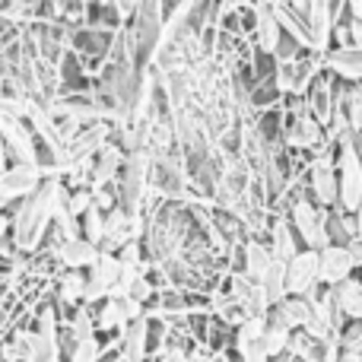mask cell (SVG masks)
Segmentation results:
<instances>
[{"label":"cell","mask_w":362,"mask_h":362,"mask_svg":"<svg viewBox=\"0 0 362 362\" xmlns=\"http://www.w3.org/2000/svg\"><path fill=\"white\" fill-rule=\"evenodd\" d=\"M286 216H289V223H293V229L299 232L305 248H325V245L331 242V238H327V210L315 204L312 197L293 200Z\"/></svg>","instance_id":"6da1fadb"},{"label":"cell","mask_w":362,"mask_h":362,"mask_svg":"<svg viewBox=\"0 0 362 362\" xmlns=\"http://www.w3.org/2000/svg\"><path fill=\"white\" fill-rule=\"evenodd\" d=\"M325 137H327V127L321 124V121L315 118L308 108L286 115V124H283V144H286L289 150L312 153Z\"/></svg>","instance_id":"7a4b0ae2"},{"label":"cell","mask_w":362,"mask_h":362,"mask_svg":"<svg viewBox=\"0 0 362 362\" xmlns=\"http://www.w3.org/2000/svg\"><path fill=\"white\" fill-rule=\"evenodd\" d=\"M308 194L325 210L337 206V159L308 156Z\"/></svg>","instance_id":"3957f363"},{"label":"cell","mask_w":362,"mask_h":362,"mask_svg":"<svg viewBox=\"0 0 362 362\" xmlns=\"http://www.w3.org/2000/svg\"><path fill=\"white\" fill-rule=\"evenodd\" d=\"M121 267H124V264L118 261V255H112V251H102V255L95 257L93 267H86V302L105 299V296L112 293L115 286H118Z\"/></svg>","instance_id":"277c9868"},{"label":"cell","mask_w":362,"mask_h":362,"mask_svg":"<svg viewBox=\"0 0 362 362\" xmlns=\"http://www.w3.org/2000/svg\"><path fill=\"white\" fill-rule=\"evenodd\" d=\"M356 261H353V251L350 245H337V242H327L325 248H318V276L321 283L334 286V283L346 280V276L356 274Z\"/></svg>","instance_id":"5b68a950"},{"label":"cell","mask_w":362,"mask_h":362,"mask_svg":"<svg viewBox=\"0 0 362 362\" xmlns=\"http://www.w3.org/2000/svg\"><path fill=\"white\" fill-rule=\"evenodd\" d=\"M315 283H321V276H318V248H305V245H302V248L286 261V293L305 296Z\"/></svg>","instance_id":"8992f818"},{"label":"cell","mask_w":362,"mask_h":362,"mask_svg":"<svg viewBox=\"0 0 362 362\" xmlns=\"http://www.w3.org/2000/svg\"><path fill=\"white\" fill-rule=\"evenodd\" d=\"M38 178H42V172H38L35 165L16 163V165L0 169V204H16V200H23L25 194L38 185Z\"/></svg>","instance_id":"52a82bcc"},{"label":"cell","mask_w":362,"mask_h":362,"mask_svg":"<svg viewBox=\"0 0 362 362\" xmlns=\"http://www.w3.org/2000/svg\"><path fill=\"white\" fill-rule=\"evenodd\" d=\"M325 67L346 83H362V48H356V45H331L325 51Z\"/></svg>","instance_id":"ba28073f"},{"label":"cell","mask_w":362,"mask_h":362,"mask_svg":"<svg viewBox=\"0 0 362 362\" xmlns=\"http://www.w3.org/2000/svg\"><path fill=\"white\" fill-rule=\"evenodd\" d=\"M267 245H270V251H274L276 261H289V257L302 248V238H299V232L293 229V223H289L286 213H274V216H270Z\"/></svg>","instance_id":"9c48e42d"},{"label":"cell","mask_w":362,"mask_h":362,"mask_svg":"<svg viewBox=\"0 0 362 362\" xmlns=\"http://www.w3.org/2000/svg\"><path fill=\"white\" fill-rule=\"evenodd\" d=\"M274 251H270L267 238H245L242 245V270L251 276V280L261 283L264 276H267L270 264H274Z\"/></svg>","instance_id":"30bf717a"},{"label":"cell","mask_w":362,"mask_h":362,"mask_svg":"<svg viewBox=\"0 0 362 362\" xmlns=\"http://www.w3.org/2000/svg\"><path fill=\"white\" fill-rule=\"evenodd\" d=\"M99 255H102L99 245L89 242V238H83V235H70L67 242L61 245V251H57V257H61L64 267H80V270L93 267Z\"/></svg>","instance_id":"8fae6325"},{"label":"cell","mask_w":362,"mask_h":362,"mask_svg":"<svg viewBox=\"0 0 362 362\" xmlns=\"http://www.w3.org/2000/svg\"><path fill=\"white\" fill-rule=\"evenodd\" d=\"M331 293H334L337 308L344 312V318H362V276L359 274H353V276H346V280L334 283Z\"/></svg>","instance_id":"7c38bea8"},{"label":"cell","mask_w":362,"mask_h":362,"mask_svg":"<svg viewBox=\"0 0 362 362\" xmlns=\"http://www.w3.org/2000/svg\"><path fill=\"white\" fill-rule=\"evenodd\" d=\"M51 286H54V299L61 302H86V270L64 267L51 280Z\"/></svg>","instance_id":"4fadbf2b"},{"label":"cell","mask_w":362,"mask_h":362,"mask_svg":"<svg viewBox=\"0 0 362 362\" xmlns=\"http://www.w3.org/2000/svg\"><path fill=\"white\" fill-rule=\"evenodd\" d=\"M359 232V223H356V213H344V210H327V238L337 245H346L353 235Z\"/></svg>","instance_id":"5bb4252c"},{"label":"cell","mask_w":362,"mask_h":362,"mask_svg":"<svg viewBox=\"0 0 362 362\" xmlns=\"http://www.w3.org/2000/svg\"><path fill=\"white\" fill-rule=\"evenodd\" d=\"M264 293H267V302L270 305H276V302L286 296V261H274L267 270V276L261 280Z\"/></svg>","instance_id":"9a60e30c"},{"label":"cell","mask_w":362,"mask_h":362,"mask_svg":"<svg viewBox=\"0 0 362 362\" xmlns=\"http://www.w3.org/2000/svg\"><path fill=\"white\" fill-rule=\"evenodd\" d=\"M80 235L89 238V242H95V245H99L102 235H105V213H102L95 204L80 216Z\"/></svg>","instance_id":"2e32d148"},{"label":"cell","mask_w":362,"mask_h":362,"mask_svg":"<svg viewBox=\"0 0 362 362\" xmlns=\"http://www.w3.org/2000/svg\"><path fill=\"white\" fill-rule=\"evenodd\" d=\"M102 350H105V346H102L99 334H83V337L76 340V346H74V353H70L67 362H95Z\"/></svg>","instance_id":"e0dca14e"},{"label":"cell","mask_w":362,"mask_h":362,"mask_svg":"<svg viewBox=\"0 0 362 362\" xmlns=\"http://www.w3.org/2000/svg\"><path fill=\"white\" fill-rule=\"evenodd\" d=\"M289 334H293V331H286V327L267 325V331L261 334V346H264V350H267V356H270V359H276V356H283V353H286Z\"/></svg>","instance_id":"ac0fdd59"},{"label":"cell","mask_w":362,"mask_h":362,"mask_svg":"<svg viewBox=\"0 0 362 362\" xmlns=\"http://www.w3.org/2000/svg\"><path fill=\"white\" fill-rule=\"evenodd\" d=\"M337 344L362 353V318H344V325L337 331Z\"/></svg>","instance_id":"d6986e66"},{"label":"cell","mask_w":362,"mask_h":362,"mask_svg":"<svg viewBox=\"0 0 362 362\" xmlns=\"http://www.w3.org/2000/svg\"><path fill=\"white\" fill-rule=\"evenodd\" d=\"M264 331H267V315H248L235 327V340H261Z\"/></svg>","instance_id":"ffe728a7"},{"label":"cell","mask_w":362,"mask_h":362,"mask_svg":"<svg viewBox=\"0 0 362 362\" xmlns=\"http://www.w3.org/2000/svg\"><path fill=\"white\" fill-rule=\"evenodd\" d=\"M235 356L238 362H270L261 340H235Z\"/></svg>","instance_id":"44dd1931"},{"label":"cell","mask_w":362,"mask_h":362,"mask_svg":"<svg viewBox=\"0 0 362 362\" xmlns=\"http://www.w3.org/2000/svg\"><path fill=\"white\" fill-rule=\"evenodd\" d=\"M93 206V187L89 185H76V187H70V216H76L80 219L83 213Z\"/></svg>","instance_id":"7402d4cb"},{"label":"cell","mask_w":362,"mask_h":362,"mask_svg":"<svg viewBox=\"0 0 362 362\" xmlns=\"http://www.w3.org/2000/svg\"><path fill=\"white\" fill-rule=\"evenodd\" d=\"M213 315H216L219 321H226V325H229L232 331H235V327L242 325L245 318H248V312H245V308H242V302H235V299L223 302V305H219V308H216V312H213Z\"/></svg>","instance_id":"603a6c76"},{"label":"cell","mask_w":362,"mask_h":362,"mask_svg":"<svg viewBox=\"0 0 362 362\" xmlns=\"http://www.w3.org/2000/svg\"><path fill=\"white\" fill-rule=\"evenodd\" d=\"M127 296L131 299H137L140 305L146 308V302L156 296V286H153L150 280H146V274H134V280H131V286H127Z\"/></svg>","instance_id":"cb8c5ba5"},{"label":"cell","mask_w":362,"mask_h":362,"mask_svg":"<svg viewBox=\"0 0 362 362\" xmlns=\"http://www.w3.org/2000/svg\"><path fill=\"white\" fill-rule=\"evenodd\" d=\"M112 4H115V10L121 13V19H124V23H127V19H131L134 13H137L140 0H112Z\"/></svg>","instance_id":"d4e9b609"},{"label":"cell","mask_w":362,"mask_h":362,"mask_svg":"<svg viewBox=\"0 0 362 362\" xmlns=\"http://www.w3.org/2000/svg\"><path fill=\"white\" fill-rule=\"evenodd\" d=\"M350 251H353V261H356V267H362V232H356V235L350 238Z\"/></svg>","instance_id":"484cf974"},{"label":"cell","mask_w":362,"mask_h":362,"mask_svg":"<svg viewBox=\"0 0 362 362\" xmlns=\"http://www.w3.org/2000/svg\"><path fill=\"white\" fill-rule=\"evenodd\" d=\"M344 13L350 19H362V0H344Z\"/></svg>","instance_id":"4316f807"},{"label":"cell","mask_w":362,"mask_h":362,"mask_svg":"<svg viewBox=\"0 0 362 362\" xmlns=\"http://www.w3.org/2000/svg\"><path fill=\"white\" fill-rule=\"evenodd\" d=\"M356 223H359V232H362V204H359V210H356Z\"/></svg>","instance_id":"83f0119b"},{"label":"cell","mask_w":362,"mask_h":362,"mask_svg":"<svg viewBox=\"0 0 362 362\" xmlns=\"http://www.w3.org/2000/svg\"><path fill=\"white\" fill-rule=\"evenodd\" d=\"M359 362H362V356H359Z\"/></svg>","instance_id":"f1b7e54d"}]
</instances>
